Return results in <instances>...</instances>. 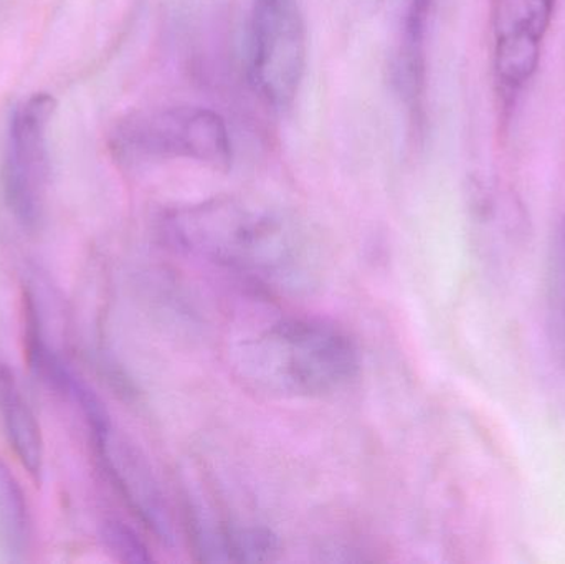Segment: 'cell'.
<instances>
[{
	"label": "cell",
	"instance_id": "1",
	"mask_svg": "<svg viewBox=\"0 0 565 564\" xmlns=\"http://www.w3.org/2000/svg\"><path fill=\"white\" fill-rule=\"evenodd\" d=\"M161 234L175 251L268 294L296 297L318 281V254L302 228L286 215L241 199L172 209L162 215Z\"/></svg>",
	"mask_w": 565,
	"mask_h": 564
},
{
	"label": "cell",
	"instance_id": "2",
	"mask_svg": "<svg viewBox=\"0 0 565 564\" xmlns=\"http://www.w3.org/2000/svg\"><path fill=\"white\" fill-rule=\"evenodd\" d=\"M231 366L245 386L277 397H321L354 380L361 358L341 328L282 317L235 338Z\"/></svg>",
	"mask_w": 565,
	"mask_h": 564
},
{
	"label": "cell",
	"instance_id": "3",
	"mask_svg": "<svg viewBox=\"0 0 565 564\" xmlns=\"http://www.w3.org/2000/svg\"><path fill=\"white\" fill-rule=\"evenodd\" d=\"M113 149L125 161L199 162L228 171L231 132L218 113L201 106H166L126 116L113 132Z\"/></svg>",
	"mask_w": 565,
	"mask_h": 564
},
{
	"label": "cell",
	"instance_id": "4",
	"mask_svg": "<svg viewBox=\"0 0 565 564\" xmlns=\"http://www.w3.org/2000/svg\"><path fill=\"white\" fill-rule=\"evenodd\" d=\"M248 79L262 102L286 109L298 96L308 62V32L298 0H254Z\"/></svg>",
	"mask_w": 565,
	"mask_h": 564
},
{
	"label": "cell",
	"instance_id": "5",
	"mask_svg": "<svg viewBox=\"0 0 565 564\" xmlns=\"http://www.w3.org/2000/svg\"><path fill=\"white\" fill-rule=\"evenodd\" d=\"M55 99L35 93L13 111L2 162V192L7 209L26 231H36L45 217L50 182L49 131Z\"/></svg>",
	"mask_w": 565,
	"mask_h": 564
},
{
	"label": "cell",
	"instance_id": "6",
	"mask_svg": "<svg viewBox=\"0 0 565 564\" xmlns=\"http://www.w3.org/2000/svg\"><path fill=\"white\" fill-rule=\"evenodd\" d=\"M554 7L556 0H498L494 73L508 96H516L536 73Z\"/></svg>",
	"mask_w": 565,
	"mask_h": 564
},
{
	"label": "cell",
	"instance_id": "7",
	"mask_svg": "<svg viewBox=\"0 0 565 564\" xmlns=\"http://www.w3.org/2000/svg\"><path fill=\"white\" fill-rule=\"evenodd\" d=\"M89 433L99 466L113 489L156 536L171 540L169 509L146 460L128 440L116 436L111 421Z\"/></svg>",
	"mask_w": 565,
	"mask_h": 564
},
{
	"label": "cell",
	"instance_id": "8",
	"mask_svg": "<svg viewBox=\"0 0 565 564\" xmlns=\"http://www.w3.org/2000/svg\"><path fill=\"white\" fill-rule=\"evenodd\" d=\"M431 0H408L402 22L397 53L392 62V79L415 121L424 116L425 86H427V40Z\"/></svg>",
	"mask_w": 565,
	"mask_h": 564
},
{
	"label": "cell",
	"instance_id": "9",
	"mask_svg": "<svg viewBox=\"0 0 565 564\" xmlns=\"http://www.w3.org/2000/svg\"><path fill=\"white\" fill-rule=\"evenodd\" d=\"M0 429L23 469L35 480L43 473L42 430L23 397L15 374L0 361Z\"/></svg>",
	"mask_w": 565,
	"mask_h": 564
},
{
	"label": "cell",
	"instance_id": "10",
	"mask_svg": "<svg viewBox=\"0 0 565 564\" xmlns=\"http://www.w3.org/2000/svg\"><path fill=\"white\" fill-rule=\"evenodd\" d=\"M33 526L25 493L12 470L0 459V553L7 562H22L32 546Z\"/></svg>",
	"mask_w": 565,
	"mask_h": 564
},
{
	"label": "cell",
	"instance_id": "11",
	"mask_svg": "<svg viewBox=\"0 0 565 564\" xmlns=\"http://www.w3.org/2000/svg\"><path fill=\"white\" fill-rule=\"evenodd\" d=\"M550 318L554 343L565 360V219L557 228L551 257Z\"/></svg>",
	"mask_w": 565,
	"mask_h": 564
},
{
	"label": "cell",
	"instance_id": "12",
	"mask_svg": "<svg viewBox=\"0 0 565 564\" xmlns=\"http://www.w3.org/2000/svg\"><path fill=\"white\" fill-rule=\"evenodd\" d=\"M102 540L106 550L116 558L126 563H145L151 560L145 543L132 530L119 522H106L102 530Z\"/></svg>",
	"mask_w": 565,
	"mask_h": 564
}]
</instances>
